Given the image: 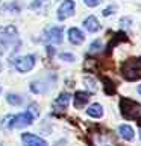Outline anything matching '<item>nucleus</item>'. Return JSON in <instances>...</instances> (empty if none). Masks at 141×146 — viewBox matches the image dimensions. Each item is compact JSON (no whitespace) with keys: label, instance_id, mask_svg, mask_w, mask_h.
<instances>
[{"label":"nucleus","instance_id":"nucleus-22","mask_svg":"<svg viewBox=\"0 0 141 146\" xmlns=\"http://www.w3.org/2000/svg\"><path fill=\"white\" fill-rule=\"evenodd\" d=\"M61 59L71 62V61H74V56H73V55H70V53H61Z\"/></svg>","mask_w":141,"mask_h":146},{"label":"nucleus","instance_id":"nucleus-19","mask_svg":"<svg viewBox=\"0 0 141 146\" xmlns=\"http://www.w3.org/2000/svg\"><path fill=\"white\" fill-rule=\"evenodd\" d=\"M100 47H102V41L100 40H96L91 43L90 46V52H97V50H100Z\"/></svg>","mask_w":141,"mask_h":146},{"label":"nucleus","instance_id":"nucleus-16","mask_svg":"<svg viewBox=\"0 0 141 146\" xmlns=\"http://www.w3.org/2000/svg\"><path fill=\"white\" fill-rule=\"evenodd\" d=\"M123 40H126V35L123 34V32H118V34L115 35V40L111 41V43H109V46H108V53L111 52V49H112V47H115V46L120 43V41H123Z\"/></svg>","mask_w":141,"mask_h":146},{"label":"nucleus","instance_id":"nucleus-6","mask_svg":"<svg viewBox=\"0 0 141 146\" xmlns=\"http://www.w3.org/2000/svg\"><path fill=\"white\" fill-rule=\"evenodd\" d=\"M17 27L12 25L8 26H2L0 27V43L2 44H14L17 40Z\"/></svg>","mask_w":141,"mask_h":146},{"label":"nucleus","instance_id":"nucleus-25","mask_svg":"<svg viewBox=\"0 0 141 146\" xmlns=\"http://www.w3.org/2000/svg\"><path fill=\"white\" fill-rule=\"evenodd\" d=\"M140 139H141V129H140Z\"/></svg>","mask_w":141,"mask_h":146},{"label":"nucleus","instance_id":"nucleus-7","mask_svg":"<svg viewBox=\"0 0 141 146\" xmlns=\"http://www.w3.org/2000/svg\"><path fill=\"white\" fill-rule=\"evenodd\" d=\"M74 8H76V5L73 0H64L61 3V6L58 8V18L61 21L70 18L73 14H74Z\"/></svg>","mask_w":141,"mask_h":146},{"label":"nucleus","instance_id":"nucleus-8","mask_svg":"<svg viewBox=\"0 0 141 146\" xmlns=\"http://www.w3.org/2000/svg\"><path fill=\"white\" fill-rule=\"evenodd\" d=\"M21 141H23V146H49L44 139L32 134V132H23Z\"/></svg>","mask_w":141,"mask_h":146},{"label":"nucleus","instance_id":"nucleus-21","mask_svg":"<svg viewBox=\"0 0 141 146\" xmlns=\"http://www.w3.org/2000/svg\"><path fill=\"white\" fill-rule=\"evenodd\" d=\"M44 3H45V0H35V2H32V3H30V8H32V9L41 8Z\"/></svg>","mask_w":141,"mask_h":146},{"label":"nucleus","instance_id":"nucleus-13","mask_svg":"<svg viewBox=\"0 0 141 146\" xmlns=\"http://www.w3.org/2000/svg\"><path fill=\"white\" fill-rule=\"evenodd\" d=\"M86 114H88L90 117L99 119V117L103 116V107L100 104H93V105H90V107L86 108Z\"/></svg>","mask_w":141,"mask_h":146},{"label":"nucleus","instance_id":"nucleus-1","mask_svg":"<svg viewBox=\"0 0 141 146\" xmlns=\"http://www.w3.org/2000/svg\"><path fill=\"white\" fill-rule=\"evenodd\" d=\"M121 76L126 81L141 79V58H129L121 62Z\"/></svg>","mask_w":141,"mask_h":146},{"label":"nucleus","instance_id":"nucleus-20","mask_svg":"<svg viewBox=\"0 0 141 146\" xmlns=\"http://www.w3.org/2000/svg\"><path fill=\"white\" fill-rule=\"evenodd\" d=\"M100 2H102V0H84V3L86 5V6H90V8L97 6V5H100Z\"/></svg>","mask_w":141,"mask_h":146},{"label":"nucleus","instance_id":"nucleus-11","mask_svg":"<svg viewBox=\"0 0 141 146\" xmlns=\"http://www.w3.org/2000/svg\"><path fill=\"white\" fill-rule=\"evenodd\" d=\"M90 99V93L88 91H76L74 93V108H84L88 104Z\"/></svg>","mask_w":141,"mask_h":146},{"label":"nucleus","instance_id":"nucleus-24","mask_svg":"<svg viewBox=\"0 0 141 146\" xmlns=\"http://www.w3.org/2000/svg\"><path fill=\"white\" fill-rule=\"evenodd\" d=\"M138 93L141 94V85H138Z\"/></svg>","mask_w":141,"mask_h":146},{"label":"nucleus","instance_id":"nucleus-17","mask_svg":"<svg viewBox=\"0 0 141 146\" xmlns=\"http://www.w3.org/2000/svg\"><path fill=\"white\" fill-rule=\"evenodd\" d=\"M84 84L90 88V93H94L96 90H97V85H96V82L93 78H90V76H85L84 78Z\"/></svg>","mask_w":141,"mask_h":146},{"label":"nucleus","instance_id":"nucleus-3","mask_svg":"<svg viewBox=\"0 0 141 146\" xmlns=\"http://www.w3.org/2000/svg\"><path fill=\"white\" fill-rule=\"evenodd\" d=\"M9 128H24V126H29L32 125L34 122V116H32L30 111H23L17 116H9Z\"/></svg>","mask_w":141,"mask_h":146},{"label":"nucleus","instance_id":"nucleus-12","mask_svg":"<svg viewBox=\"0 0 141 146\" xmlns=\"http://www.w3.org/2000/svg\"><path fill=\"white\" fill-rule=\"evenodd\" d=\"M84 27L88 32H97L100 29V25H99V21H97V18H96L94 15H88L84 20Z\"/></svg>","mask_w":141,"mask_h":146},{"label":"nucleus","instance_id":"nucleus-10","mask_svg":"<svg viewBox=\"0 0 141 146\" xmlns=\"http://www.w3.org/2000/svg\"><path fill=\"white\" fill-rule=\"evenodd\" d=\"M68 40H70L71 44L79 46V44H82L85 41V36H84V34H82L80 29H77V27H71V29L68 31Z\"/></svg>","mask_w":141,"mask_h":146},{"label":"nucleus","instance_id":"nucleus-23","mask_svg":"<svg viewBox=\"0 0 141 146\" xmlns=\"http://www.w3.org/2000/svg\"><path fill=\"white\" fill-rule=\"evenodd\" d=\"M112 11H114V6H109V8H106V9L103 11V15H105V17L111 15V14H112Z\"/></svg>","mask_w":141,"mask_h":146},{"label":"nucleus","instance_id":"nucleus-14","mask_svg":"<svg viewBox=\"0 0 141 146\" xmlns=\"http://www.w3.org/2000/svg\"><path fill=\"white\" fill-rule=\"evenodd\" d=\"M118 134H120L125 140H134V137H135V132L132 129V126H129V125H120L118 126Z\"/></svg>","mask_w":141,"mask_h":146},{"label":"nucleus","instance_id":"nucleus-26","mask_svg":"<svg viewBox=\"0 0 141 146\" xmlns=\"http://www.w3.org/2000/svg\"><path fill=\"white\" fill-rule=\"evenodd\" d=\"M0 68H2V66H0Z\"/></svg>","mask_w":141,"mask_h":146},{"label":"nucleus","instance_id":"nucleus-9","mask_svg":"<svg viewBox=\"0 0 141 146\" xmlns=\"http://www.w3.org/2000/svg\"><path fill=\"white\" fill-rule=\"evenodd\" d=\"M70 99H71V96L68 93H61L53 100V108L56 111H64V110H67L68 104H70Z\"/></svg>","mask_w":141,"mask_h":146},{"label":"nucleus","instance_id":"nucleus-2","mask_svg":"<svg viewBox=\"0 0 141 146\" xmlns=\"http://www.w3.org/2000/svg\"><path fill=\"white\" fill-rule=\"evenodd\" d=\"M120 110H121V116L127 120H141V104L135 102V100L129 98H121Z\"/></svg>","mask_w":141,"mask_h":146},{"label":"nucleus","instance_id":"nucleus-5","mask_svg":"<svg viewBox=\"0 0 141 146\" xmlns=\"http://www.w3.org/2000/svg\"><path fill=\"white\" fill-rule=\"evenodd\" d=\"M62 36H64V31L62 27H58V26H52V27H47L43 34V40L49 44H58L62 41Z\"/></svg>","mask_w":141,"mask_h":146},{"label":"nucleus","instance_id":"nucleus-4","mask_svg":"<svg viewBox=\"0 0 141 146\" xmlns=\"http://www.w3.org/2000/svg\"><path fill=\"white\" fill-rule=\"evenodd\" d=\"M12 66L15 67L17 72L20 73H26L34 68L35 66V56L34 55H24V56H20V58H15L12 62Z\"/></svg>","mask_w":141,"mask_h":146},{"label":"nucleus","instance_id":"nucleus-15","mask_svg":"<svg viewBox=\"0 0 141 146\" xmlns=\"http://www.w3.org/2000/svg\"><path fill=\"white\" fill-rule=\"evenodd\" d=\"M102 81H103V88H105V93L106 94H114L115 93V84L112 82V79H109L106 76H102Z\"/></svg>","mask_w":141,"mask_h":146},{"label":"nucleus","instance_id":"nucleus-18","mask_svg":"<svg viewBox=\"0 0 141 146\" xmlns=\"http://www.w3.org/2000/svg\"><path fill=\"white\" fill-rule=\"evenodd\" d=\"M6 100L11 105H20L21 104V98L18 94H12V93H9L8 96H6Z\"/></svg>","mask_w":141,"mask_h":146}]
</instances>
